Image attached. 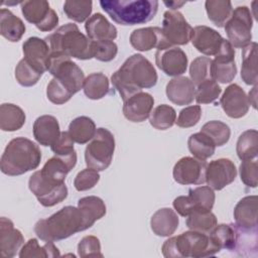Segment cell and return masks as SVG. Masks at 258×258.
Instances as JSON below:
<instances>
[{
    "label": "cell",
    "mask_w": 258,
    "mask_h": 258,
    "mask_svg": "<svg viewBox=\"0 0 258 258\" xmlns=\"http://www.w3.org/2000/svg\"><path fill=\"white\" fill-rule=\"evenodd\" d=\"M202 117V108L199 105L188 106L179 112L176 125L180 128H189L197 125Z\"/></svg>",
    "instance_id": "cell-51"
},
{
    "label": "cell",
    "mask_w": 258,
    "mask_h": 258,
    "mask_svg": "<svg viewBox=\"0 0 258 258\" xmlns=\"http://www.w3.org/2000/svg\"><path fill=\"white\" fill-rule=\"evenodd\" d=\"M85 29L93 41L113 40L117 37V28L101 13H95L86 21Z\"/></svg>",
    "instance_id": "cell-28"
},
{
    "label": "cell",
    "mask_w": 258,
    "mask_h": 258,
    "mask_svg": "<svg viewBox=\"0 0 258 258\" xmlns=\"http://www.w3.org/2000/svg\"><path fill=\"white\" fill-rule=\"evenodd\" d=\"M237 155L241 160L256 158L258 153V132L255 129L244 131L238 138L236 145Z\"/></svg>",
    "instance_id": "cell-39"
},
{
    "label": "cell",
    "mask_w": 258,
    "mask_h": 258,
    "mask_svg": "<svg viewBox=\"0 0 258 258\" xmlns=\"http://www.w3.org/2000/svg\"><path fill=\"white\" fill-rule=\"evenodd\" d=\"M211 66L212 59L209 56H199L191 61L189 66V76L195 86L212 79Z\"/></svg>",
    "instance_id": "cell-45"
},
{
    "label": "cell",
    "mask_w": 258,
    "mask_h": 258,
    "mask_svg": "<svg viewBox=\"0 0 258 258\" xmlns=\"http://www.w3.org/2000/svg\"><path fill=\"white\" fill-rule=\"evenodd\" d=\"M77 164V152L74 151L69 155H54L49 158L38 170L39 175L43 180L53 185L64 183L67 174Z\"/></svg>",
    "instance_id": "cell-16"
},
{
    "label": "cell",
    "mask_w": 258,
    "mask_h": 258,
    "mask_svg": "<svg viewBox=\"0 0 258 258\" xmlns=\"http://www.w3.org/2000/svg\"><path fill=\"white\" fill-rule=\"evenodd\" d=\"M96 131V124L91 118L87 116H80L70 123L68 132L74 142L78 144H85L92 140Z\"/></svg>",
    "instance_id": "cell-33"
},
{
    "label": "cell",
    "mask_w": 258,
    "mask_h": 258,
    "mask_svg": "<svg viewBox=\"0 0 258 258\" xmlns=\"http://www.w3.org/2000/svg\"><path fill=\"white\" fill-rule=\"evenodd\" d=\"M28 187L43 207H53L64 201L68 197L66 183L60 185L50 184L40 177L38 171H35L29 177Z\"/></svg>",
    "instance_id": "cell-13"
},
{
    "label": "cell",
    "mask_w": 258,
    "mask_h": 258,
    "mask_svg": "<svg viewBox=\"0 0 258 258\" xmlns=\"http://www.w3.org/2000/svg\"><path fill=\"white\" fill-rule=\"evenodd\" d=\"M161 29L167 42L173 46L187 44L192 32V27L177 10L164 12Z\"/></svg>",
    "instance_id": "cell-12"
},
{
    "label": "cell",
    "mask_w": 258,
    "mask_h": 258,
    "mask_svg": "<svg viewBox=\"0 0 258 258\" xmlns=\"http://www.w3.org/2000/svg\"><path fill=\"white\" fill-rule=\"evenodd\" d=\"M92 1H75L68 0L63 4V11L66 15L76 22H84L88 20L92 13Z\"/></svg>",
    "instance_id": "cell-44"
},
{
    "label": "cell",
    "mask_w": 258,
    "mask_h": 258,
    "mask_svg": "<svg viewBox=\"0 0 258 258\" xmlns=\"http://www.w3.org/2000/svg\"><path fill=\"white\" fill-rule=\"evenodd\" d=\"M164 4H165L167 7H169L172 11H176V9H178L179 7H181L182 5H184L185 2H184V1H181V2H178V1H169V2L164 1Z\"/></svg>",
    "instance_id": "cell-54"
},
{
    "label": "cell",
    "mask_w": 258,
    "mask_h": 258,
    "mask_svg": "<svg viewBox=\"0 0 258 258\" xmlns=\"http://www.w3.org/2000/svg\"><path fill=\"white\" fill-rule=\"evenodd\" d=\"M43 75L41 71L30 64L25 58L19 60L15 68V78L19 85L23 87L34 86Z\"/></svg>",
    "instance_id": "cell-42"
},
{
    "label": "cell",
    "mask_w": 258,
    "mask_h": 258,
    "mask_svg": "<svg viewBox=\"0 0 258 258\" xmlns=\"http://www.w3.org/2000/svg\"><path fill=\"white\" fill-rule=\"evenodd\" d=\"M24 243V238L13 222L5 217L0 219V253L2 258L14 257Z\"/></svg>",
    "instance_id": "cell-24"
},
{
    "label": "cell",
    "mask_w": 258,
    "mask_h": 258,
    "mask_svg": "<svg viewBox=\"0 0 258 258\" xmlns=\"http://www.w3.org/2000/svg\"><path fill=\"white\" fill-rule=\"evenodd\" d=\"M179 220L177 214L170 208L157 210L150 220L152 232L160 237H169L177 229Z\"/></svg>",
    "instance_id": "cell-29"
},
{
    "label": "cell",
    "mask_w": 258,
    "mask_h": 258,
    "mask_svg": "<svg viewBox=\"0 0 258 258\" xmlns=\"http://www.w3.org/2000/svg\"><path fill=\"white\" fill-rule=\"evenodd\" d=\"M50 148L55 155H69L76 151L74 148V140L67 131L60 132L59 137Z\"/></svg>",
    "instance_id": "cell-52"
},
{
    "label": "cell",
    "mask_w": 258,
    "mask_h": 258,
    "mask_svg": "<svg viewBox=\"0 0 258 258\" xmlns=\"http://www.w3.org/2000/svg\"><path fill=\"white\" fill-rule=\"evenodd\" d=\"M201 132L208 135L216 146H223L229 141L231 136L230 127L226 123L218 120L207 122L202 127Z\"/></svg>",
    "instance_id": "cell-43"
},
{
    "label": "cell",
    "mask_w": 258,
    "mask_h": 258,
    "mask_svg": "<svg viewBox=\"0 0 258 258\" xmlns=\"http://www.w3.org/2000/svg\"><path fill=\"white\" fill-rule=\"evenodd\" d=\"M205 7L209 19L218 27L225 26L233 12L232 3L228 0H207Z\"/></svg>",
    "instance_id": "cell-38"
},
{
    "label": "cell",
    "mask_w": 258,
    "mask_h": 258,
    "mask_svg": "<svg viewBox=\"0 0 258 258\" xmlns=\"http://www.w3.org/2000/svg\"><path fill=\"white\" fill-rule=\"evenodd\" d=\"M222 92L221 87L213 79H209L198 85L196 89L195 99L198 104L214 103Z\"/></svg>",
    "instance_id": "cell-46"
},
{
    "label": "cell",
    "mask_w": 258,
    "mask_h": 258,
    "mask_svg": "<svg viewBox=\"0 0 258 258\" xmlns=\"http://www.w3.org/2000/svg\"><path fill=\"white\" fill-rule=\"evenodd\" d=\"M166 96L170 102L178 106L189 105L196 95V86L187 77H175L166 85Z\"/></svg>",
    "instance_id": "cell-25"
},
{
    "label": "cell",
    "mask_w": 258,
    "mask_h": 258,
    "mask_svg": "<svg viewBox=\"0 0 258 258\" xmlns=\"http://www.w3.org/2000/svg\"><path fill=\"white\" fill-rule=\"evenodd\" d=\"M220 104L224 112L234 119L244 117L250 107L248 96L245 91L237 84L228 86L220 99Z\"/></svg>",
    "instance_id": "cell-19"
},
{
    "label": "cell",
    "mask_w": 258,
    "mask_h": 258,
    "mask_svg": "<svg viewBox=\"0 0 258 258\" xmlns=\"http://www.w3.org/2000/svg\"><path fill=\"white\" fill-rule=\"evenodd\" d=\"M47 71L71 95H75L83 89L84 73L71 57L61 53L51 52Z\"/></svg>",
    "instance_id": "cell-7"
},
{
    "label": "cell",
    "mask_w": 258,
    "mask_h": 258,
    "mask_svg": "<svg viewBox=\"0 0 258 258\" xmlns=\"http://www.w3.org/2000/svg\"><path fill=\"white\" fill-rule=\"evenodd\" d=\"M100 180V174L96 169L85 168L81 170L75 177L74 185L79 191H84L93 188Z\"/></svg>",
    "instance_id": "cell-48"
},
{
    "label": "cell",
    "mask_w": 258,
    "mask_h": 258,
    "mask_svg": "<svg viewBox=\"0 0 258 258\" xmlns=\"http://www.w3.org/2000/svg\"><path fill=\"white\" fill-rule=\"evenodd\" d=\"M118 52V46L113 40L93 41V57L100 61L113 60Z\"/></svg>",
    "instance_id": "cell-47"
},
{
    "label": "cell",
    "mask_w": 258,
    "mask_h": 258,
    "mask_svg": "<svg viewBox=\"0 0 258 258\" xmlns=\"http://www.w3.org/2000/svg\"><path fill=\"white\" fill-rule=\"evenodd\" d=\"M78 208L83 212L88 228H91L96 221L106 215V205L99 197L89 196L80 199Z\"/></svg>",
    "instance_id": "cell-34"
},
{
    "label": "cell",
    "mask_w": 258,
    "mask_h": 258,
    "mask_svg": "<svg viewBox=\"0 0 258 258\" xmlns=\"http://www.w3.org/2000/svg\"><path fill=\"white\" fill-rule=\"evenodd\" d=\"M157 73L153 64L142 54L129 56L112 77L111 82L123 102L131 96L152 88L157 83Z\"/></svg>",
    "instance_id": "cell-1"
},
{
    "label": "cell",
    "mask_w": 258,
    "mask_h": 258,
    "mask_svg": "<svg viewBox=\"0 0 258 258\" xmlns=\"http://www.w3.org/2000/svg\"><path fill=\"white\" fill-rule=\"evenodd\" d=\"M153 105V97L149 93L140 92L124 101L123 114L131 122H143L150 116Z\"/></svg>",
    "instance_id": "cell-22"
},
{
    "label": "cell",
    "mask_w": 258,
    "mask_h": 258,
    "mask_svg": "<svg viewBox=\"0 0 258 258\" xmlns=\"http://www.w3.org/2000/svg\"><path fill=\"white\" fill-rule=\"evenodd\" d=\"M187 146L190 153L196 158L201 160H207L213 156L216 149L214 141L201 131L189 136L187 140Z\"/></svg>",
    "instance_id": "cell-35"
},
{
    "label": "cell",
    "mask_w": 258,
    "mask_h": 258,
    "mask_svg": "<svg viewBox=\"0 0 258 258\" xmlns=\"http://www.w3.org/2000/svg\"><path fill=\"white\" fill-rule=\"evenodd\" d=\"M206 160L184 156L174 164L172 175L180 184H203L206 182Z\"/></svg>",
    "instance_id": "cell-15"
},
{
    "label": "cell",
    "mask_w": 258,
    "mask_h": 258,
    "mask_svg": "<svg viewBox=\"0 0 258 258\" xmlns=\"http://www.w3.org/2000/svg\"><path fill=\"white\" fill-rule=\"evenodd\" d=\"M114 150L115 138L112 132L103 127L98 128L85 150L87 166L97 171L107 169L112 162Z\"/></svg>",
    "instance_id": "cell-8"
},
{
    "label": "cell",
    "mask_w": 258,
    "mask_h": 258,
    "mask_svg": "<svg viewBox=\"0 0 258 258\" xmlns=\"http://www.w3.org/2000/svg\"><path fill=\"white\" fill-rule=\"evenodd\" d=\"M26 27L23 21L15 16L9 9L0 10V33L11 42L19 41L25 33Z\"/></svg>",
    "instance_id": "cell-30"
},
{
    "label": "cell",
    "mask_w": 258,
    "mask_h": 258,
    "mask_svg": "<svg viewBox=\"0 0 258 258\" xmlns=\"http://www.w3.org/2000/svg\"><path fill=\"white\" fill-rule=\"evenodd\" d=\"M214 189L209 185L190 188L187 196H179L174 199V210L182 217H187L196 211H211L215 204Z\"/></svg>",
    "instance_id": "cell-10"
},
{
    "label": "cell",
    "mask_w": 258,
    "mask_h": 258,
    "mask_svg": "<svg viewBox=\"0 0 258 258\" xmlns=\"http://www.w3.org/2000/svg\"><path fill=\"white\" fill-rule=\"evenodd\" d=\"M87 229L83 212L73 206L61 208L50 217L37 221L34 226L36 236L45 242L60 241Z\"/></svg>",
    "instance_id": "cell-2"
},
{
    "label": "cell",
    "mask_w": 258,
    "mask_h": 258,
    "mask_svg": "<svg viewBox=\"0 0 258 258\" xmlns=\"http://www.w3.org/2000/svg\"><path fill=\"white\" fill-rule=\"evenodd\" d=\"M176 121L175 110L166 104L154 108L149 116L150 125L157 130H166L174 125Z\"/></svg>",
    "instance_id": "cell-41"
},
{
    "label": "cell",
    "mask_w": 258,
    "mask_h": 258,
    "mask_svg": "<svg viewBox=\"0 0 258 258\" xmlns=\"http://www.w3.org/2000/svg\"><path fill=\"white\" fill-rule=\"evenodd\" d=\"M102 9L120 25H136L149 22L158 10L156 0H101Z\"/></svg>",
    "instance_id": "cell-5"
},
{
    "label": "cell",
    "mask_w": 258,
    "mask_h": 258,
    "mask_svg": "<svg viewBox=\"0 0 258 258\" xmlns=\"http://www.w3.org/2000/svg\"><path fill=\"white\" fill-rule=\"evenodd\" d=\"M211 73L212 79L221 84L230 83L236 77L237 67L235 62V50L227 39H224L220 51L215 55V58L212 59Z\"/></svg>",
    "instance_id": "cell-14"
},
{
    "label": "cell",
    "mask_w": 258,
    "mask_h": 258,
    "mask_svg": "<svg viewBox=\"0 0 258 258\" xmlns=\"http://www.w3.org/2000/svg\"><path fill=\"white\" fill-rule=\"evenodd\" d=\"M83 90L91 100H100L109 93V80L103 73L90 74L84 81Z\"/></svg>",
    "instance_id": "cell-37"
},
{
    "label": "cell",
    "mask_w": 258,
    "mask_h": 258,
    "mask_svg": "<svg viewBox=\"0 0 258 258\" xmlns=\"http://www.w3.org/2000/svg\"><path fill=\"white\" fill-rule=\"evenodd\" d=\"M60 256L59 250L54 246L53 242L48 241L43 246H39L37 239H29L20 249V258H52Z\"/></svg>",
    "instance_id": "cell-36"
},
{
    "label": "cell",
    "mask_w": 258,
    "mask_h": 258,
    "mask_svg": "<svg viewBox=\"0 0 258 258\" xmlns=\"http://www.w3.org/2000/svg\"><path fill=\"white\" fill-rule=\"evenodd\" d=\"M257 196H247L240 200L234 209L236 224L247 231L257 230Z\"/></svg>",
    "instance_id": "cell-26"
},
{
    "label": "cell",
    "mask_w": 258,
    "mask_h": 258,
    "mask_svg": "<svg viewBox=\"0 0 258 258\" xmlns=\"http://www.w3.org/2000/svg\"><path fill=\"white\" fill-rule=\"evenodd\" d=\"M224 39L217 30L206 25L192 28L190 37V41L197 50L208 56L218 54Z\"/></svg>",
    "instance_id": "cell-21"
},
{
    "label": "cell",
    "mask_w": 258,
    "mask_h": 258,
    "mask_svg": "<svg viewBox=\"0 0 258 258\" xmlns=\"http://www.w3.org/2000/svg\"><path fill=\"white\" fill-rule=\"evenodd\" d=\"M78 254L80 257H103L101 243L96 236H86L78 244Z\"/></svg>",
    "instance_id": "cell-50"
},
{
    "label": "cell",
    "mask_w": 258,
    "mask_h": 258,
    "mask_svg": "<svg viewBox=\"0 0 258 258\" xmlns=\"http://www.w3.org/2000/svg\"><path fill=\"white\" fill-rule=\"evenodd\" d=\"M256 96H257V85L254 86V88L252 89L251 92H249V96H248V100H249V103L250 105L253 106L254 109H256Z\"/></svg>",
    "instance_id": "cell-53"
},
{
    "label": "cell",
    "mask_w": 258,
    "mask_h": 258,
    "mask_svg": "<svg viewBox=\"0 0 258 258\" xmlns=\"http://www.w3.org/2000/svg\"><path fill=\"white\" fill-rule=\"evenodd\" d=\"M253 19L250 9L247 6H238L231 14L225 24L228 41L233 47L244 48L252 41Z\"/></svg>",
    "instance_id": "cell-9"
},
{
    "label": "cell",
    "mask_w": 258,
    "mask_h": 258,
    "mask_svg": "<svg viewBox=\"0 0 258 258\" xmlns=\"http://www.w3.org/2000/svg\"><path fill=\"white\" fill-rule=\"evenodd\" d=\"M40 160L38 145L25 137H16L7 144L1 156L0 168L4 174L16 176L37 168Z\"/></svg>",
    "instance_id": "cell-3"
},
{
    "label": "cell",
    "mask_w": 258,
    "mask_h": 258,
    "mask_svg": "<svg viewBox=\"0 0 258 258\" xmlns=\"http://www.w3.org/2000/svg\"><path fill=\"white\" fill-rule=\"evenodd\" d=\"M186 218V227L191 231L209 234L217 225V218L211 211H196Z\"/></svg>",
    "instance_id": "cell-40"
},
{
    "label": "cell",
    "mask_w": 258,
    "mask_h": 258,
    "mask_svg": "<svg viewBox=\"0 0 258 258\" xmlns=\"http://www.w3.org/2000/svg\"><path fill=\"white\" fill-rule=\"evenodd\" d=\"M51 52L64 54L78 59L93 58V40L82 33L75 23L58 27L45 38Z\"/></svg>",
    "instance_id": "cell-6"
},
{
    "label": "cell",
    "mask_w": 258,
    "mask_h": 258,
    "mask_svg": "<svg viewBox=\"0 0 258 258\" xmlns=\"http://www.w3.org/2000/svg\"><path fill=\"white\" fill-rule=\"evenodd\" d=\"M161 250L166 258H203L214 256L221 251L209 234L191 230L167 239Z\"/></svg>",
    "instance_id": "cell-4"
},
{
    "label": "cell",
    "mask_w": 258,
    "mask_h": 258,
    "mask_svg": "<svg viewBox=\"0 0 258 258\" xmlns=\"http://www.w3.org/2000/svg\"><path fill=\"white\" fill-rule=\"evenodd\" d=\"M24 57L30 64L44 73L47 71L50 57V47L45 39L36 36L27 38L22 44Z\"/></svg>",
    "instance_id": "cell-23"
},
{
    "label": "cell",
    "mask_w": 258,
    "mask_h": 258,
    "mask_svg": "<svg viewBox=\"0 0 258 258\" xmlns=\"http://www.w3.org/2000/svg\"><path fill=\"white\" fill-rule=\"evenodd\" d=\"M25 120V113L20 107L10 103H4L0 106L1 130L9 132L19 130L24 125Z\"/></svg>",
    "instance_id": "cell-31"
},
{
    "label": "cell",
    "mask_w": 258,
    "mask_h": 258,
    "mask_svg": "<svg viewBox=\"0 0 258 258\" xmlns=\"http://www.w3.org/2000/svg\"><path fill=\"white\" fill-rule=\"evenodd\" d=\"M59 124L55 117L42 115L33 123V136L35 140L43 146H51L59 137Z\"/></svg>",
    "instance_id": "cell-27"
},
{
    "label": "cell",
    "mask_w": 258,
    "mask_h": 258,
    "mask_svg": "<svg viewBox=\"0 0 258 258\" xmlns=\"http://www.w3.org/2000/svg\"><path fill=\"white\" fill-rule=\"evenodd\" d=\"M131 45L139 51H148L152 48L163 49L169 46H173L165 39L162 29L156 26L143 27L133 30L130 35Z\"/></svg>",
    "instance_id": "cell-20"
},
{
    "label": "cell",
    "mask_w": 258,
    "mask_h": 258,
    "mask_svg": "<svg viewBox=\"0 0 258 258\" xmlns=\"http://www.w3.org/2000/svg\"><path fill=\"white\" fill-rule=\"evenodd\" d=\"M156 66L167 76L179 77L187 69V56L178 46H169L155 52Z\"/></svg>",
    "instance_id": "cell-18"
},
{
    "label": "cell",
    "mask_w": 258,
    "mask_h": 258,
    "mask_svg": "<svg viewBox=\"0 0 258 258\" xmlns=\"http://www.w3.org/2000/svg\"><path fill=\"white\" fill-rule=\"evenodd\" d=\"M237 176V169L234 162L228 158L212 160L207 164L206 182L215 189L221 190L232 183Z\"/></svg>",
    "instance_id": "cell-17"
},
{
    "label": "cell",
    "mask_w": 258,
    "mask_h": 258,
    "mask_svg": "<svg viewBox=\"0 0 258 258\" xmlns=\"http://www.w3.org/2000/svg\"><path fill=\"white\" fill-rule=\"evenodd\" d=\"M242 182L249 187H256L258 183V162L256 160H243L239 167Z\"/></svg>",
    "instance_id": "cell-49"
},
{
    "label": "cell",
    "mask_w": 258,
    "mask_h": 258,
    "mask_svg": "<svg viewBox=\"0 0 258 258\" xmlns=\"http://www.w3.org/2000/svg\"><path fill=\"white\" fill-rule=\"evenodd\" d=\"M241 78L246 85L256 86L257 77V43L251 42L242 51Z\"/></svg>",
    "instance_id": "cell-32"
},
{
    "label": "cell",
    "mask_w": 258,
    "mask_h": 258,
    "mask_svg": "<svg viewBox=\"0 0 258 258\" xmlns=\"http://www.w3.org/2000/svg\"><path fill=\"white\" fill-rule=\"evenodd\" d=\"M20 4L24 18L34 24L40 31H51L57 26L58 16L56 12L50 8L47 1H23Z\"/></svg>",
    "instance_id": "cell-11"
}]
</instances>
